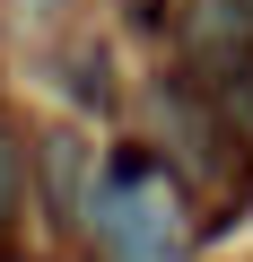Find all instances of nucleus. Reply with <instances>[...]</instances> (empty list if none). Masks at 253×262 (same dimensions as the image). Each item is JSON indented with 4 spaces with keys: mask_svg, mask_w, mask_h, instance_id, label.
<instances>
[{
    "mask_svg": "<svg viewBox=\"0 0 253 262\" xmlns=\"http://www.w3.org/2000/svg\"><path fill=\"white\" fill-rule=\"evenodd\" d=\"M96 227H105L113 262H175L183 253V210H175V192L157 184V166L140 149L113 158V175L96 192Z\"/></svg>",
    "mask_w": 253,
    "mask_h": 262,
    "instance_id": "1",
    "label": "nucleus"
},
{
    "mask_svg": "<svg viewBox=\"0 0 253 262\" xmlns=\"http://www.w3.org/2000/svg\"><path fill=\"white\" fill-rule=\"evenodd\" d=\"M18 201H27V149H18V122L0 114V227L18 219Z\"/></svg>",
    "mask_w": 253,
    "mask_h": 262,
    "instance_id": "2",
    "label": "nucleus"
}]
</instances>
